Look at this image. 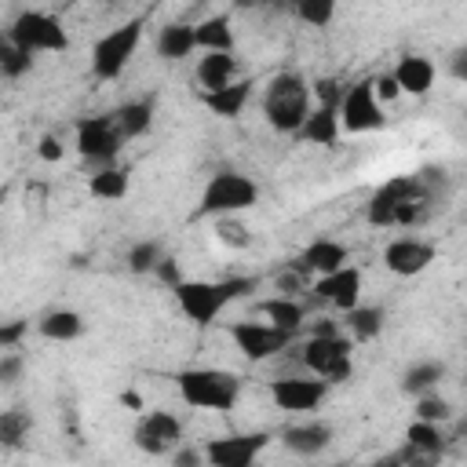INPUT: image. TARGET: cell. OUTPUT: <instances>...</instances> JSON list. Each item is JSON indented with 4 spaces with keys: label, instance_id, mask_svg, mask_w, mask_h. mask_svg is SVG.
<instances>
[{
    "label": "cell",
    "instance_id": "e0dca14e",
    "mask_svg": "<svg viewBox=\"0 0 467 467\" xmlns=\"http://www.w3.org/2000/svg\"><path fill=\"white\" fill-rule=\"evenodd\" d=\"M347 259H350V252H347L343 241H336V237H314V241L299 252V259H292V263H296L299 270H306L310 277H321V274H332V270L347 266Z\"/></svg>",
    "mask_w": 467,
    "mask_h": 467
},
{
    "label": "cell",
    "instance_id": "4316f807",
    "mask_svg": "<svg viewBox=\"0 0 467 467\" xmlns=\"http://www.w3.org/2000/svg\"><path fill=\"white\" fill-rule=\"evenodd\" d=\"M441 449H445L441 423H431V420H412V423L405 427V452H409V456L431 460V456H441Z\"/></svg>",
    "mask_w": 467,
    "mask_h": 467
},
{
    "label": "cell",
    "instance_id": "4dcf8cb0",
    "mask_svg": "<svg viewBox=\"0 0 467 467\" xmlns=\"http://www.w3.org/2000/svg\"><path fill=\"white\" fill-rule=\"evenodd\" d=\"M441 376H445V365L441 361H416V365H409L401 372V390L412 394V398H420L427 390H438Z\"/></svg>",
    "mask_w": 467,
    "mask_h": 467
},
{
    "label": "cell",
    "instance_id": "9a60e30c",
    "mask_svg": "<svg viewBox=\"0 0 467 467\" xmlns=\"http://www.w3.org/2000/svg\"><path fill=\"white\" fill-rule=\"evenodd\" d=\"M434 259H438V248L431 241H423V237H412V234H401V237L387 241V248H383V266L390 274H398V277H416Z\"/></svg>",
    "mask_w": 467,
    "mask_h": 467
},
{
    "label": "cell",
    "instance_id": "836d02e7",
    "mask_svg": "<svg viewBox=\"0 0 467 467\" xmlns=\"http://www.w3.org/2000/svg\"><path fill=\"white\" fill-rule=\"evenodd\" d=\"M336 4L339 0H296V18L310 29H325L332 18H336Z\"/></svg>",
    "mask_w": 467,
    "mask_h": 467
},
{
    "label": "cell",
    "instance_id": "2e32d148",
    "mask_svg": "<svg viewBox=\"0 0 467 467\" xmlns=\"http://www.w3.org/2000/svg\"><path fill=\"white\" fill-rule=\"evenodd\" d=\"M361 285H365L361 281V270L347 263V266H339L332 274L314 277L310 292H314V299H321V303H328V306H336L343 314V310H350V306L361 303Z\"/></svg>",
    "mask_w": 467,
    "mask_h": 467
},
{
    "label": "cell",
    "instance_id": "52a82bcc",
    "mask_svg": "<svg viewBox=\"0 0 467 467\" xmlns=\"http://www.w3.org/2000/svg\"><path fill=\"white\" fill-rule=\"evenodd\" d=\"M142 29H146V18L135 15V18L113 26L109 33H102L95 40V47H91V73H95V80L109 84V80L124 77V69L131 66L135 51L142 44Z\"/></svg>",
    "mask_w": 467,
    "mask_h": 467
},
{
    "label": "cell",
    "instance_id": "ee69618b",
    "mask_svg": "<svg viewBox=\"0 0 467 467\" xmlns=\"http://www.w3.org/2000/svg\"><path fill=\"white\" fill-rule=\"evenodd\" d=\"M449 73H452V77H456V80L467 88V44L452 51V58H449Z\"/></svg>",
    "mask_w": 467,
    "mask_h": 467
},
{
    "label": "cell",
    "instance_id": "8d00e7d4",
    "mask_svg": "<svg viewBox=\"0 0 467 467\" xmlns=\"http://www.w3.org/2000/svg\"><path fill=\"white\" fill-rule=\"evenodd\" d=\"M452 416V409H449V401L441 398V394H434V390H427V394H420L416 398V420H431V423H445Z\"/></svg>",
    "mask_w": 467,
    "mask_h": 467
},
{
    "label": "cell",
    "instance_id": "e575fe53",
    "mask_svg": "<svg viewBox=\"0 0 467 467\" xmlns=\"http://www.w3.org/2000/svg\"><path fill=\"white\" fill-rule=\"evenodd\" d=\"M29 69H33V51L18 47L15 40H4V47H0V73H4L7 80H18V77H26Z\"/></svg>",
    "mask_w": 467,
    "mask_h": 467
},
{
    "label": "cell",
    "instance_id": "ba28073f",
    "mask_svg": "<svg viewBox=\"0 0 467 467\" xmlns=\"http://www.w3.org/2000/svg\"><path fill=\"white\" fill-rule=\"evenodd\" d=\"M7 40H15L18 47H26L33 55H62L69 47L66 26L55 15H47V11H22V15H15V22L7 26Z\"/></svg>",
    "mask_w": 467,
    "mask_h": 467
},
{
    "label": "cell",
    "instance_id": "7dc6e473",
    "mask_svg": "<svg viewBox=\"0 0 467 467\" xmlns=\"http://www.w3.org/2000/svg\"><path fill=\"white\" fill-rule=\"evenodd\" d=\"M230 4H234L237 11H255V7H259V4H266V0H230Z\"/></svg>",
    "mask_w": 467,
    "mask_h": 467
},
{
    "label": "cell",
    "instance_id": "7402d4cb",
    "mask_svg": "<svg viewBox=\"0 0 467 467\" xmlns=\"http://www.w3.org/2000/svg\"><path fill=\"white\" fill-rule=\"evenodd\" d=\"M193 77H197L201 91L223 88V84L237 80V55H234V51H201Z\"/></svg>",
    "mask_w": 467,
    "mask_h": 467
},
{
    "label": "cell",
    "instance_id": "8992f818",
    "mask_svg": "<svg viewBox=\"0 0 467 467\" xmlns=\"http://www.w3.org/2000/svg\"><path fill=\"white\" fill-rule=\"evenodd\" d=\"M255 201H259V186H255V179H248L244 171L223 168V171H215V175L204 182L201 201H197V215H201V219L241 215V212H248Z\"/></svg>",
    "mask_w": 467,
    "mask_h": 467
},
{
    "label": "cell",
    "instance_id": "681fc988",
    "mask_svg": "<svg viewBox=\"0 0 467 467\" xmlns=\"http://www.w3.org/2000/svg\"><path fill=\"white\" fill-rule=\"evenodd\" d=\"M99 4H109V0H99Z\"/></svg>",
    "mask_w": 467,
    "mask_h": 467
},
{
    "label": "cell",
    "instance_id": "4fadbf2b",
    "mask_svg": "<svg viewBox=\"0 0 467 467\" xmlns=\"http://www.w3.org/2000/svg\"><path fill=\"white\" fill-rule=\"evenodd\" d=\"M230 339L241 350V358L270 361V358H277L292 343V332H285V328H277V325H270L263 317V321H234L230 325Z\"/></svg>",
    "mask_w": 467,
    "mask_h": 467
},
{
    "label": "cell",
    "instance_id": "f1b7e54d",
    "mask_svg": "<svg viewBox=\"0 0 467 467\" xmlns=\"http://www.w3.org/2000/svg\"><path fill=\"white\" fill-rule=\"evenodd\" d=\"M113 124L120 128L124 139H139L150 131L153 124V102L150 99H131V102H120L113 109Z\"/></svg>",
    "mask_w": 467,
    "mask_h": 467
},
{
    "label": "cell",
    "instance_id": "8fae6325",
    "mask_svg": "<svg viewBox=\"0 0 467 467\" xmlns=\"http://www.w3.org/2000/svg\"><path fill=\"white\" fill-rule=\"evenodd\" d=\"M339 124L347 135H368V131H379L387 124L383 117V102L376 99L372 91V80H354L343 88V99H339Z\"/></svg>",
    "mask_w": 467,
    "mask_h": 467
},
{
    "label": "cell",
    "instance_id": "7a4b0ae2",
    "mask_svg": "<svg viewBox=\"0 0 467 467\" xmlns=\"http://www.w3.org/2000/svg\"><path fill=\"white\" fill-rule=\"evenodd\" d=\"M259 281L255 277H223V281H201V277H186L179 281L171 292H175V306L186 321L193 325H212L230 303L244 299L248 292H255Z\"/></svg>",
    "mask_w": 467,
    "mask_h": 467
},
{
    "label": "cell",
    "instance_id": "5b68a950",
    "mask_svg": "<svg viewBox=\"0 0 467 467\" xmlns=\"http://www.w3.org/2000/svg\"><path fill=\"white\" fill-rule=\"evenodd\" d=\"M354 339L347 332H310L299 347V361L306 372L321 376L325 383H347L354 376Z\"/></svg>",
    "mask_w": 467,
    "mask_h": 467
},
{
    "label": "cell",
    "instance_id": "f546056e",
    "mask_svg": "<svg viewBox=\"0 0 467 467\" xmlns=\"http://www.w3.org/2000/svg\"><path fill=\"white\" fill-rule=\"evenodd\" d=\"M197 29V47L201 51H234V22L226 15H208L193 22Z\"/></svg>",
    "mask_w": 467,
    "mask_h": 467
},
{
    "label": "cell",
    "instance_id": "60d3db41",
    "mask_svg": "<svg viewBox=\"0 0 467 467\" xmlns=\"http://www.w3.org/2000/svg\"><path fill=\"white\" fill-rule=\"evenodd\" d=\"M36 157H40V161H47V164L62 161V157H66L62 139H58V135H40V142H36Z\"/></svg>",
    "mask_w": 467,
    "mask_h": 467
},
{
    "label": "cell",
    "instance_id": "5bb4252c",
    "mask_svg": "<svg viewBox=\"0 0 467 467\" xmlns=\"http://www.w3.org/2000/svg\"><path fill=\"white\" fill-rule=\"evenodd\" d=\"M270 445V434L266 431H248V434H223V438H212L201 452H204V463L212 467H252L255 456Z\"/></svg>",
    "mask_w": 467,
    "mask_h": 467
},
{
    "label": "cell",
    "instance_id": "b9f144b4",
    "mask_svg": "<svg viewBox=\"0 0 467 467\" xmlns=\"http://www.w3.org/2000/svg\"><path fill=\"white\" fill-rule=\"evenodd\" d=\"M153 277H157L161 285H168V288H175L179 281H186V277H182V266H179V263H175L171 255H164V259L157 263V270H153Z\"/></svg>",
    "mask_w": 467,
    "mask_h": 467
},
{
    "label": "cell",
    "instance_id": "30bf717a",
    "mask_svg": "<svg viewBox=\"0 0 467 467\" xmlns=\"http://www.w3.org/2000/svg\"><path fill=\"white\" fill-rule=\"evenodd\" d=\"M131 445L146 456H171L182 445V420L168 409H142L131 427Z\"/></svg>",
    "mask_w": 467,
    "mask_h": 467
},
{
    "label": "cell",
    "instance_id": "d590c367",
    "mask_svg": "<svg viewBox=\"0 0 467 467\" xmlns=\"http://www.w3.org/2000/svg\"><path fill=\"white\" fill-rule=\"evenodd\" d=\"M161 259H164V255H161V244H157V241H135V244L128 248V270H131V274H153Z\"/></svg>",
    "mask_w": 467,
    "mask_h": 467
},
{
    "label": "cell",
    "instance_id": "7c38bea8",
    "mask_svg": "<svg viewBox=\"0 0 467 467\" xmlns=\"http://www.w3.org/2000/svg\"><path fill=\"white\" fill-rule=\"evenodd\" d=\"M328 387L321 376L306 372V376H281V379H270V401L281 409V412H292V416H303V412H314L321 409V401L328 398Z\"/></svg>",
    "mask_w": 467,
    "mask_h": 467
},
{
    "label": "cell",
    "instance_id": "d4e9b609",
    "mask_svg": "<svg viewBox=\"0 0 467 467\" xmlns=\"http://www.w3.org/2000/svg\"><path fill=\"white\" fill-rule=\"evenodd\" d=\"M259 317H266L270 325H277V328L296 336L306 325V306L296 296H270V299L259 303Z\"/></svg>",
    "mask_w": 467,
    "mask_h": 467
},
{
    "label": "cell",
    "instance_id": "44dd1931",
    "mask_svg": "<svg viewBox=\"0 0 467 467\" xmlns=\"http://www.w3.org/2000/svg\"><path fill=\"white\" fill-rule=\"evenodd\" d=\"M339 135H343L339 106H325V102H317L310 109V117L303 120V128H299V139L310 142V146H336Z\"/></svg>",
    "mask_w": 467,
    "mask_h": 467
},
{
    "label": "cell",
    "instance_id": "484cf974",
    "mask_svg": "<svg viewBox=\"0 0 467 467\" xmlns=\"http://www.w3.org/2000/svg\"><path fill=\"white\" fill-rule=\"evenodd\" d=\"M36 332L51 343H73L84 336V317L69 306H58V310H47L40 321H36Z\"/></svg>",
    "mask_w": 467,
    "mask_h": 467
},
{
    "label": "cell",
    "instance_id": "d6986e66",
    "mask_svg": "<svg viewBox=\"0 0 467 467\" xmlns=\"http://www.w3.org/2000/svg\"><path fill=\"white\" fill-rule=\"evenodd\" d=\"M252 88H255V84H252L248 77H237V80H230V84H223V88L201 91V102H204V109H212L215 117L234 120V117L244 113V106H248V99H252Z\"/></svg>",
    "mask_w": 467,
    "mask_h": 467
},
{
    "label": "cell",
    "instance_id": "277c9868",
    "mask_svg": "<svg viewBox=\"0 0 467 467\" xmlns=\"http://www.w3.org/2000/svg\"><path fill=\"white\" fill-rule=\"evenodd\" d=\"M175 390L190 409H208V412H226L241 398V376L226 368H182L175 372Z\"/></svg>",
    "mask_w": 467,
    "mask_h": 467
},
{
    "label": "cell",
    "instance_id": "3957f363",
    "mask_svg": "<svg viewBox=\"0 0 467 467\" xmlns=\"http://www.w3.org/2000/svg\"><path fill=\"white\" fill-rule=\"evenodd\" d=\"M310 109H314V84L303 73L285 69V73L266 80V88H263V120L274 131L299 135Z\"/></svg>",
    "mask_w": 467,
    "mask_h": 467
},
{
    "label": "cell",
    "instance_id": "ffe728a7",
    "mask_svg": "<svg viewBox=\"0 0 467 467\" xmlns=\"http://www.w3.org/2000/svg\"><path fill=\"white\" fill-rule=\"evenodd\" d=\"M390 73L398 77L401 95H409V99H423L434 88V77H438V69L427 55H401Z\"/></svg>",
    "mask_w": 467,
    "mask_h": 467
},
{
    "label": "cell",
    "instance_id": "ab89813d",
    "mask_svg": "<svg viewBox=\"0 0 467 467\" xmlns=\"http://www.w3.org/2000/svg\"><path fill=\"white\" fill-rule=\"evenodd\" d=\"M18 376H22V354L4 350V354H0V383L11 387V383H18Z\"/></svg>",
    "mask_w": 467,
    "mask_h": 467
},
{
    "label": "cell",
    "instance_id": "d6a6232c",
    "mask_svg": "<svg viewBox=\"0 0 467 467\" xmlns=\"http://www.w3.org/2000/svg\"><path fill=\"white\" fill-rule=\"evenodd\" d=\"M212 234H215V241L223 248H234V252H244L252 244V230H248V223L241 215H219L212 223Z\"/></svg>",
    "mask_w": 467,
    "mask_h": 467
},
{
    "label": "cell",
    "instance_id": "83f0119b",
    "mask_svg": "<svg viewBox=\"0 0 467 467\" xmlns=\"http://www.w3.org/2000/svg\"><path fill=\"white\" fill-rule=\"evenodd\" d=\"M343 332L354 339V343H368L383 332V310L379 306H368V303H358L350 310H343Z\"/></svg>",
    "mask_w": 467,
    "mask_h": 467
},
{
    "label": "cell",
    "instance_id": "f35d334b",
    "mask_svg": "<svg viewBox=\"0 0 467 467\" xmlns=\"http://www.w3.org/2000/svg\"><path fill=\"white\" fill-rule=\"evenodd\" d=\"M372 91H376L379 102H394L401 95V84H398L394 73H379V77H372Z\"/></svg>",
    "mask_w": 467,
    "mask_h": 467
},
{
    "label": "cell",
    "instance_id": "9c48e42d",
    "mask_svg": "<svg viewBox=\"0 0 467 467\" xmlns=\"http://www.w3.org/2000/svg\"><path fill=\"white\" fill-rule=\"evenodd\" d=\"M124 142L128 139L113 124V113H95V117H84L77 124V153L84 164H91V171L117 164V153L124 150Z\"/></svg>",
    "mask_w": 467,
    "mask_h": 467
},
{
    "label": "cell",
    "instance_id": "7bdbcfd3",
    "mask_svg": "<svg viewBox=\"0 0 467 467\" xmlns=\"http://www.w3.org/2000/svg\"><path fill=\"white\" fill-rule=\"evenodd\" d=\"M26 332H29V321H7V325H0V350H15Z\"/></svg>",
    "mask_w": 467,
    "mask_h": 467
},
{
    "label": "cell",
    "instance_id": "c3c4849f",
    "mask_svg": "<svg viewBox=\"0 0 467 467\" xmlns=\"http://www.w3.org/2000/svg\"><path fill=\"white\" fill-rule=\"evenodd\" d=\"M266 4H285V0H266ZM292 4H296V0H292Z\"/></svg>",
    "mask_w": 467,
    "mask_h": 467
},
{
    "label": "cell",
    "instance_id": "bcb514c9",
    "mask_svg": "<svg viewBox=\"0 0 467 467\" xmlns=\"http://www.w3.org/2000/svg\"><path fill=\"white\" fill-rule=\"evenodd\" d=\"M120 401H124L128 409H135V412H142V409H146V401H142L135 390H124V394H120Z\"/></svg>",
    "mask_w": 467,
    "mask_h": 467
},
{
    "label": "cell",
    "instance_id": "74e56055",
    "mask_svg": "<svg viewBox=\"0 0 467 467\" xmlns=\"http://www.w3.org/2000/svg\"><path fill=\"white\" fill-rule=\"evenodd\" d=\"M314 99L325 102V106H339V99H343V84H339L336 77H321V80H314Z\"/></svg>",
    "mask_w": 467,
    "mask_h": 467
},
{
    "label": "cell",
    "instance_id": "f6af8a7d",
    "mask_svg": "<svg viewBox=\"0 0 467 467\" xmlns=\"http://www.w3.org/2000/svg\"><path fill=\"white\" fill-rule=\"evenodd\" d=\"M171 456H175V463H204V452H186V449H175Z\"/></svg>",
    "mask_w": 467,
    "mask_h": 467
},
{
    "label": "cell",
    "instance_id": "ac0fdd59",
    "mask_svg": "<svg viewBox=\"0 0 467 467\" xmlns=\"http://www.w3.org/2000/svg\"><path fill=\"white\" fill-rule=\"evenodd\" d=\"M281 445L296 456H317L332 445V427L325 420H303V423H288L281 431Z\"/></svg>",
    "mask_w": 467,
    "mask_h": 467
},
{
    "label": "cell",
    "instance_id": "cb8c5ba5",
    "mask_svg": "<svg viewBox=\"0 0 467 467\" xmlns=\"http://www.w3.org/2000/svg\"><path fill=\"white\" fill-rule=\"evenodd\" d=\"M197 47V29L190 22H168L161 33H157V55L168 58V62H179V58H190Z\"/></svg>",
    "mask_w": 467,
    "mask_h": 467
},
{
    "label": "cell",
    "instance_id": "1f68e13d",
    "mask_svg": "<svg viewBox=\"0 0 467 467\" xmlns=\"http://www.w3.org/2000/svg\"><path fill=\"white\" fill-rule=\"evenodd\" d=\"M29 427H33V416L26 409H4L0 412V449H7V452L22 449L29 438Z\"/></svg>",
    "mask_w": 467,
    "mask_h": 467
},
{
    "label": "cell",
    "instance_id": "603a6c76",
    "mask_svg": "<svg viewBox=\"0 0 467 467\" xmlns=\"http://www.w3.org/2000/svg\"><path fill=\"white\" fill-rule=\"evenodd\" d=\"M128 190H131V168L124 164H106L88 175V193L95 201H124Z\"/></svg>",
    "mask_w": 467,
    "mask_h": 467
},
{
    "label": "cell",
    "instance_id": "6da1fadb",
    "mask_svg": "<svg viewBox=\"0 0 467 467\" xmlns=\"http://www.w3.org/2000/svg\"><path fill=\"white\" fill-rule=\"evenodd\" d=\"M434 175H394L372 190L365 219L372 226H416L431 215Z\"/></svg>",
    "mask_w": 467,
    "mask_h": 467
}]
</instances>
